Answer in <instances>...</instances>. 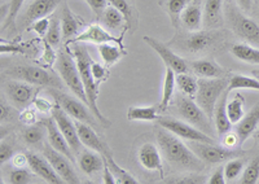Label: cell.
I'll return each mask as SVG.
<instances>
[{"instance_id": "29", "label": "cell", "mask_w": 259, "mask_h": 184, "mask_svg": "<svg viewBox=\"0 0 259 184\" xmlns=\"http://www.w3.org/2000/svg\"><path fill=\"white\" fill-rule=\"evenodd\" d=\"M60 20H61L62 38H64L65 40H70L73 36H75L78 34L79 25H78L77 18L74 17V15L71 13L68 4H65L64 8H62L61 18H60Z\"/></svg>"}, {"instance_id": "35", "label": "cell", "mask_w": 259, "mask_h": 184, "mask_svg": "<svg viewBox=\"0 0 259 184\" xmlns=\"http://www.w3.org/2000/svg\"><path fill=\"white\" fill-rule=\"evenodd\" d=\"M228 89H256L259 91V79L255 77H246L240 73H233L228 78Z\"/></svg>"}, {"instance_id": "24", "label": "cell", "mask_w": 259, "mask_h": 184, "mask_svg": "<svg viewBox=\"0 0 259 184\" xmlns=\"http://www.w3.org/2000/svg\"><path fill=\"white\" fill-rule=\"evenodd\" d=\"M78 165L85 175L92 176L96 172L103 171L105 162H104V157L100 152L87 148L82 149V152L78 155Z\"/></svg>"}, {"instance_id": "40", "label": "cell", "mask_w": 259, "mask_h": 184, "mask_svg": "<svg viewBox=\"0 0 259 184\" xmlns=\"http://www.w3.org/2000/svg\"><path fill=\"white\" fill-rule=\"evenodd\" d=\"M259 180V153H256L245 166L241 174V184H256Z\"/></svg>"}, {"instance_id": "2", "label": "cell", "mask_w": 259, "mask_h": 184, "mask_svg": "<svg viewBox=\"0 0 259 184\" xmlns=\"http://www.w3.org/2000/svg\"><path fill=\"white\" fill-rule=\"evenodd\" d=\"M73 56L74 59H75V63H77L80 78H82L85 95H87V99H89L90 109L92 110V113H94L95 117L99 119V122H100V125L103 126V127H110V125H112L110 121L106 118V117L103 116V113H101L99 107H97L99 84L96 83V80L94 79V75H92V59L89 54V50H87L85 45L79 44V43H74Z\"/></svg>"}, {"instance_id": "39", "label": "cell", "mask_w": 259, "mask_h": 184, "mask_svg": "<svg viewBox=\"0 0 259 184\" xmlns=\"http://www.w3.org/2000/svg\"><path fill=\"white\" fill-rule=\"evenodd\" d=\"M177 86L182 94L187 96H194L198 88V80L194 79L188 73H179L175 75Z\"/></svg>"}, {"instance_id": "6", "label": "cell", "mask_w": 259, "mask_h": 184, "mask_svg": "<svg viewBox=\"0 0 259 184\" xmlns=\"http://www.w3.org/2000/svg\"><path fill=\"white\" fill-rule=\"evenodd\" d=\"M227 88H228V77L198 79V88L194 98L196 103L202 108L210 119L214 117L215 105Z\"/></svg>"}, {"instance_id": "32", "label": "cell", "mask_w": 259, "mask_h": 184, "mask_svg": "<svg viewBox=\"0 0 259 184\" xmlns=\"http://www.w3.org/2000/svg\"><path fill=\"white\" fill-rule=\"evenodd\" d=\"M194 0H166V12L171 20V24L177 30L182 27L180 17L183 11L189 6Z\"/></svg>"}, {"instance_id": "42", "label": "cell", "mask_w": 259, "mask_h": 184, "mask_svg": "<svg viewBox=\"0 0 259 184\" xmlns=\"http://www.w3.org/2000/svg\"><path fill=\"white\" fill-rule=\"evenodd\" d=\"M110 6L118 9L123 15L124 21H126V29H131L133 25L135 24V11L130 0H108Z\"/></svg>"}, {"instance_id": "26", "label": "cell", "mask_w": 259, "mask_h": 184, "mask_svg": "<svg viewBox=\"0 0 259 184\" xmlns=\"http://www.w3.org/2000/svg\"><path fill=\"white\" fill-rule=\"evenodd\" d=\"M230 89L227 88L223 92V95L219 98L218 103L215 105L214 109V123H215V130H217V134L218 136L223 137L224 135L228 134L232 127V122L228 118V114H227V101H228V94H230Z\"/></svg>"}, {"instance_id": "1", "label": "cell", "mask_w": 259, "mask_h": 184, "mask_svg": "<svg viewBox=\"0 0 259 184\" xmlns=\"http://www.w3.org/2000/svg\"><path fill=\"white\" fill-rule=\"evenodd\" d=\"M154 134L162 157L172 169L180 172H200L205 169V162L179 136L158 125Z\"/></svg>"}, {"instance_id": "30", "label": "cell", "mask_w": 259, "mask_h": 184, "mask_svg": "<svg viewBox=\"0 0 259 184\" xmlns=\"http://www.w3.org/2000/svg\"><path fill=\"white\" fill-rule=\"evenodd\" d=\"M46 134H47V127H46L45 122L40 121L38 123L30 125V127L25 128L21 136L27 146H39L45 139Z\"/></svg>"}, {"instance_id": "51", "label": "cell", "mask_w": 259, "mask_h": 184, "mask_svg": "<svg viewBox=\"0 0 259 184\" xmlns=\"http://www.w3.org/2000/svg\"><path fill=\"white\" fill-rule=\"evenodd\" d=\"M48 26H50V20L47 17L45 18H40L38 21H35L29 29L34 30L35 33H38V35L40 36H45L48 31Z\"/></svg>"}, {"instance_id": "53", "label": "cell", "mask_w": 259, "mask_h": 184, "mask_svg": "<svg viewBox=\"0 0 259 184\" xmlns=\"http://www.w3.org/2000/svg\"><path fill=\"white\" fill-rule=\"evenodd\" d=\"M209 184H226V176H224V166H219L211 174V176L207 180Z\"/></svg>"}, {"instance_id": "43", "label": "cell", "mask_w": 259, "mask_h": 184, "mask_svg": "<svg viewBox=\"0 0 259 184\" xmlns=\"http://www.w3.org/2000/svg\"><path fill=\"white\" fill-rule=\"evenodd\" d=\"M101 21L109 27V29H119L123 25V22L126 24L123 15L113 6L106 7L103 16H101Z\"/></svg>"}, {"instance_id": "17", "label": "cell", "mask_w": 259, "mask_h": 184, "mask_svg": "<svg viewBox=\"0 0 259 184\" xmlns=\"http://www.w3.org/2000/svg\"><path fill=\"white\" fill-rule=\"evenodd\" d=\"M27 166L30 167L35 175L40 176L41 179H45L46 181L51 184H62L65 183L64 179L55 171V169L52 167V165L50 163V161L46 157H41V156L36 155V153H32V152H27Z\"/></svg>"}, {"instance_id": "12", "label": "cell", "mask_w": 259, "mask_h": 184, "mask_svg": "<svg viewBox=\"0 0 259 184\" xmlns=\"http://www.w3.org/2000/svg\"><path fill=\"white\" fill-rule=\"evenodd\" d=\"M51 114H52V117L55 118V121H56L57 126H59L60 131L62 132L65 139L68 140L69 146H70L74 155H79L80 152H82L83 144L79 139V135H78L75 121H73V119L70 118V116H69L59 104L53 105L52 110H51Z\"/></svg>"}, {"instance_id": "36", "label": "cell", "mask_w": 259, "mask_h": 184, "mask_svg": "<svg viewBox=\"0 0 259 184\" xmlns=\"http://www.w3.org/2000/svg\"><path fill=\"white\" fill-rule=\"evenodd\" d=\"M97 50H99V54H100L101 59H103L104 64H105L106 66L114 65L118 60L121 59L122 55L126 54V51H123L121 47H118V45L112 44V43H103V44H99Z\"/></svg>"}, {"instance_id": "7", "label": "cell", "mask_w": 259, "mask_h": 184, "mask_svg": "<svg viewBox=\"0 0 259 184\" xmlns=\"http://www.w3.org/2000/svg\"><path fill=\"white\" fill-rule=\"evenodd\" d=\"M47 92L55 99L56 104H59L71 118H74L75 121L89 123L94 128H97L100 126L99 119L95 117V114L92 113V110L90 108H87L89 105L83 103L80 99L73 98V96L62 92L61 88H56V87H48Z\"/></svg>"}, {"instance_id": "25", "label": "cell", "mask_w": 259, "mask_h": 184, "mask_svg": "<svg viewBox=\"0 0 259 184\" xmlns=\"http://www.w3.org/2000/svg\"><path fill=\"white\" fill-rule=\"evenodd\" d=\"M75 126H77L78 135H79V139L83 146L90 149H94V151L100 152V153H105V152L109 151V148L105 146V143L96 134V131L92 126L80 121H75Z\"/></svg>"}, {"instance_id": "46", "label": "cell", "mask_w": 259, "mask_h": 184, "mask_svg": "<svg viewBox=\"0 0 259 184\" xmlns=\"http://www.w3.org/2000/svg\"><path fill=\"white\" fill-rule=\"evenodd\" d=\"M32 180L31 172L26 170L25 167H17L12 170L9 174V183L12 184H26Z\"/></svg>"}, {"instance_id": "14", "label": "cell", "mask_w": 259, "mask_h": 184, "mask_svg": "<svg viewBox=\"0 0 259 184\" xmlns=\"http://www.w3.org/2000/svg\"><path fill=\"white\" fill-rule=\"evenodd\" d=\"M43 155L45 157L50 161V163L52 165V167L55 169V171L61 176L65 180V183L69 184H79L80 180L78 178L77 172L73 167V162L69 160L65 155H62L61 152L56 151L51 146L50 143L46 144L45 149H43Z\"/></svg>"}, {"instance_id": "56", "label": "cell", "mask_w": 259, "mask_h": 184, "mask_svg": "<svg viewBox=\"0 0 259 184\" xmlns=\"http://www.w3.org/2000/svg\"><path fill=\"white\" fill-rule=\"evenodd\" d=\"M0 51H2V54H25V48L21 47V45L17 44H2L0 45Z\"/></svg>"}, {"instance_id": "8", "label": "cell", "mask_w": 259, "mask_h": 184, "mask_svg": "<svg viewBox=\"0 0 259 184\" xmlns=\"http://www.w3.org/2000/svg\"><path fill=\"white\" fill-rule=\"evenodd\" d=\"M175 109L177 113L182 117L183 121L188 122L192 126L197 127L198 130L203 131L205 134L212 135V127H211V119L207 117V114L203 112L202 108L192 100L189 96L187 95H178L175 98Z\"/></svg>"}, {"instance_id": "37", "label": "cell", "mask_w": 259, "mask_h": 184, "mask_svg": "<svg viewBox=\"0 0 259 184\" xmlns=\"http://www.w3.org/2000/svg\"><path fill=\"white\" fill-rule=\"evenodd\" d=\"M158 118L156 107H131L127 110L128 121H157Z\"/></svg>"}, {"instance_id": "60", "label": "cell", "mask_w": 259, "mask_h": 184, "mask_svg": "<svg viewBox=\"0 0 259 184\" xmlns=\"http://www.w3.org/2000/svg\"><path fill=\"white\" fill-rule=\"evenodd\" d=\"M13 165L16 167H26L27 163V157L26 155H16L13 156Z\"/></svg>"}, {"instance_id": "22", "label": "cell", "mask_w": 259, "mask_h": 184, "mask_svg": "<svg viewBox=\"0 0 259 184\" xmlns=\"http://www.w3.org/2000/svg\"><path fill=\"white\" fill-rule=\"evenodd\" d=\"M180 24L188 31L201 30L203 26V0H194L183 11Z\"/></svg>"}, {"instance_id": "27", "label": "cell", "mask_w": 259, "mask_h": 184, "mask_svg": "<svg viewBox=\"0 0 259 184\" xmlns=\"http://www.w3.org/2000/svg\"><path fill=\"white\" fill-rule=\"evenodd\" d=\"M189 69L194 75L200 78H222L226 77V70L214 60L201 59L192 61Z\"/></svg>"}, {"instance_id": "58", "label": "cell", "mask_w": 259, "mask_h": 184, "mask_svg": "<svg viewBox=\"0 0 259 184\" xmlns=\"http://www.w3.org/2000/svg\"><path fill=\"white\" fill-rule=\"evenodd\" d=\"M0 109H2V117H0L2 122L8 121V119L11 118V116H12V113H11V109H9L8 105L4 103L3 96H2V99H0Z\"/></svg>"}, {"instance_id": "47", "label": "cell", "mask_w": 259, "mask_h": 184, "mask_svg": "<svg viewBox=\"0 0 259 184\" xmlns=\"http://www.w3.org/2000/svg\"><path fill=\"white\" fill-rule=\"evenodd\" d=\"M91 70L92 75H94V79L96 80L97 84H100V82L105 80L108 78V75H109V71L106 70L101 64L95 63V61H92L91 64Z\"/></svg>"}, {"instance_id": "23", "label": "cell", "mask_w": 259, "mask_h": 184, "mask_svg": "<svg viewBox=\"0 0 259 184\" xmlns=\"http://www.w3.org/2000/svg\"><path fill=\"white\" fill-rule=\"evenodd\" d=\"M236 125V134L239 136L240 146H242L249 137L253 136L254 131L259 126V101Z\"/></svg>"}, {"instance_id": "41", "label": "cell", "mask_w": 259, "mask_h": 184, "mask_svg": "<svg viewBox=\"0 0 259 184\" xmlns=\"http://www.w3.org/2000/svg\"><path fill=\"white\" fill-rule=\"evenodd\" d=\"M207 176L201 175L198 172H184L182 175H174L162 180L166 184H205L207 183Z\"/></svg>"}, {"instance_id": "9", "label": "cell", "mask_w": 259, "mask_h": 184, "mask_svg": "<svg viewBox=\"0 0 259 184\" xmlns=\"http://www.w3.org/2000/svg\"><path fill=\"white\" fill-rule=\"evenodd\" d=\"M192 151L205 163H222L236 157H244L246 152L240 148H228L215 144V143L189 142Z\"/></svg>"}, {"instance_id": "4", "label": "cell", "mask_w": 259, "mask_h": 184, "mask_svg": "<svg viewBox=\"0 0 259 184\" xmlns=\"http://www.w3.org/2000/svg\"><path fill=\"white\" fill-rule=\"evenodd\" d=\"M224 20L236 35L251 45L259 47V24L242 13V9L232 0L224 3Z\"/></svg>"}, {"instance_id": "3", "label": "cell", "mask_w": 259, "mask_h": 184, "mask_svg": "<svg viewBox=\"0 0 259 184\" xmlns=\"http://www.w3.org/2000/svg\"><path fill=\"white\" fill-rule=\"evenodd\" d=\"M224 40V35L218 30H197L178 33L170 42V47L184 55H200L217 47Z\"/></svg>"}, {"instance_id": "44", "label": "cell", "mask_w": 259, "mask_h": 184, "mask_svg": "<svg viewBox=\"0 0 259 184\" xmlns=\"http://www.w3.org/2000/svg\"><path fill=\"white\" fill-rule=\"evenodd\" d=\"M61 38H62L61 20H59L57 17H52L50 20V26H48L46 40H47L52 47H59V45L61 44Z\"/></svg>"}, {"instance_id": "50", "label": "cell", "mask_w": 259, "mask_h": 184, "mask_svg": "<svg viewBox=\"0 0 259 184\" xmlns=\"http://www.w3.org/2000/svg\"><path fill=\"white\" fill-rule=\"evenodd\" d=\"M13 153H15V152H13V147L11 146V144L4 142L0 143V163H2V165H4L7 161L13 158V156H15Z\"/></svg>"}, {"instance_id": "59", "label": "cell", "mask_w": 259, "mask_h": 184, "mask_svg": "<svg viewBox=\"0 0 259 184\" xmlns=\"http://www.w3.org/2000/svg\"><path fill=\"white\" fill-rule=\"evenodd\" d=\"M224 140H223V146L224 147H228V148H237V147H233L236 146V143H237V140H239V136H237V134L236 135H224ZM239 146H240V143H239ZM240 148V147H239Z\"/></svg>"}, {"instance_id": "28", "label": "cell", "mask_w": 259, "mask_h": 184, "mask_svg": "<svg viewBox=\"0 0 259 184\" xmlns=\"http://www.w3.org/2000/svg\"><path fill=\"white\" fill-rule=\"evenodd\" d=\"M177 80H175V71L171 68L166 69L165 80H163V88H162V98L161 103L158 105V109L161 112H165L171 104L172 96H174V89Z\"/></svg>"}, {"instance_id": "16", "label": "cell", "mask_w": 259, "mask_h": 184, "mask_svg": "<svg viewBox=\"0 0 259 184\" xmlns=\"http://www.w3.org/2000/svg\"><path fill=\"white\" fill-rule=\"evenodd\" d=\"M143 39H144V42L147 43L149 47H152L156 51L157 54H158V56L163 60V63L166 64L167 68L172 69L177 74H179V73H188L189 66L188 64L186 63V60L183 59L182 56H179V55L175 54L174 50H172L170 45L165 44V43L159 42L157 39L150 38V36L147 35Z\"/></svg>"}, {"instance_id": "38", "label": "cell", "mask_w": 259, "mask_h": 184, "mask_svg": "<svg viewBox=\"0 0 259 184\" xmlns=\"http://www.w3.org/2000/svg\"><path fill=\"white\" fill-rule=\"evenodd\" d=\"M246 160L241 157H236L232 160H228L224 165V176H226L227 183H232L236 180V178H239L241 175V172L244 171V167Z\"/></svg>"}, {"instance_id": "62", "label": "cell", "mask_w": 259, "mask_h": 184, "mask_svg": "<svg viewBox=\"0 0 259 184\" xmlns=\"http://www.w3.org/2000/svg\"><path fill=\"white\" fill-rule=\"evenodd\" d=\"M251 74H253L254 77H255V78H258V79H259V69H255V70H253V71H251Z\"/></svg>"}, {"instance_id": "11", "label": "cell", "mask_w": 259, "mask_h": 184, "mask_svg": "<svg viewBox=\"0 0 259 184\" xmlns=\"http://www.w3.org/2000/svg\"><path fill=\"white\" fill-rule=\"evenodd\" d=\"M157 125L166 130L171 131L172 134L182 139H187L189 142H202V143H215L212 136L205 134L203 131L192 126L191 123L182 119H177L174 117H159L157 119Z\"/></svg>"}, {"instance_id": "49", "label": "cell", "mask_w": 259, "mask_h": 184, "mask_svg": "<svg viewBox=\"0 0 259 184\" xmlns=\"http://www.w3.org/2000/svg\"><path fill=\"white\" fill-rule=\"evenodd\" d=\"M43 45H45V51H43V63L47 64L48 66L53 65V64L56 63L57 60V55L55 54V51H53L52 45L47 42L45 39V42H43Z\"/></svg>"}, {"instance_id": "18", "label": "cell", "mask_w": 259, "mask_h": 184, "mask_svg": "<svg viewBox=\"0 0 259 184\" xmlns=\"http://www.w3.org/2000/svg\"><path fill=\"white\" fill-rule=\"evenodd\" d=\"M71 43H94V44H103V43H115L124 51L123 43L121 38H115L112 34L108 33L100 25L92 24L90 25L84 31L77 35L71 40Z\"/></svg>"}, {"instance_id": "52", "label": "cell", "mask_w": 259, "mask_h": 184, "mask_svg": "<svg viewBox=\"0 0 259 184\" xmlns=\"http://www.w3.org/2000/svg\"><path fill=\"white\" fill-rule=\"evenodd\" d=\"M20 119L22 123H25V125H27V126L34 125V123H36L35 110L27 107L26 109L22 110V113H21V116H20Z\"/></svg>"}, {"instance_id": "48", "label": "cell", "mask_w": 259, "mask_h": 184, "mask_svg": "<svg viewBox=\"0 0 259 184\" xmlns=\"http://www.w3.org/2000/svg\"><path fill=\"white\" fill-rule=\"evenodd\" d=\"M84 2L91 7L95 16H96V20H101V16H103L104 11L106 9L108 0H84Z\"/></svg>"}, {"instance_id": "21", "label": "cell", "mask_w": 259, "mask_h": 184, "mask_svg": "<svg viewBox=\"0 0 259 184\" xmlns=\"http://www.w3.org/2000/svg\"><path fill=\"white\" fill-rule=\"evenodd\" d=\"M224 0H203V27L217 30L223 25Z\"/></svg>"}, {"instance_id": "61", "label": "cell", "mask_w": 259, "mask_h": 184, "mask_svg": "<svg viewBox=\"0 0 259 184\" xmlns=\"http://www.w3.org/2000/svg\"><path fill=\"white\" fill-rule=\"evenodd\" d=\"M253 137L254 139L256 140V142L259 143V126H258V128H256L255 131H254V134H253Z\"/></svg>"}, {"instance_id": "57", "label": "cell", "mask_w": 259, "mask_h": 184, "mask_svg": "<svg viewBox=\"0 0 259 184\" xmlns=\"http://www.w3.org/2000/svg\"><path fill=\"white\" fill-rule=\"evenodd\" d=\"M235 3L242 9V12L250 13L253 11L254 7V0H235Z\"/></svg>"}, {"instance_id": "54", "label": "cell", "mask_w": 259, "mask_h": 184, "mask_svg": "<svg viewBox=\"0 0 259 184\" xmlns=\"http://www.w3.org/2000/svg\"><path fill=\"white\" fill-rule=\"evenodd\" d=\"M32 104L35 105V108L39 110V112H40V113H47V112H51L53 108V105L51 104L50 101H47L46 99H43V98H38V96L34 99Z\"/></svg>"}, {"instance_id": "13", "label": "cell", "mask_w": 259, "mask_h": 184, "mask_svg": "<svg viewBox=\"0 0 259 184\" xmlns=\"http://www.w3.org/2000/svg\"><path fill=\"white\" fill-rule=\"evenodd\" d=\"M4 88H6V94L9 101L18 110L26 109L36 98L35 94L39 91V88H35L34 84L18 79L7 82Z\"/></svg>"}, {"instance_id": "15", "label": "cell", "mask_w": 259, "mask_h": 184, "mask_svg": "<svg viewBox=\"0 0 259 184\" xmlns=\"http://www.w3.org/2000/svg\"><path fill=\"white\" fill-rule=\"evenodd\" d=\"M61 2H64V0H34L27 7L26 12L20 18L18 29H29V26H31L35 21L50 16L60 6Z\"/></svg>"}, {"instance_id": "5", "label": "cell", "mask_w": 259, "mask_h": 184, "mask_svg": "<svg viewBox=\"0 0 259 184\" xmlns=\"http://www.w3.org/2000/svg\"><path fill=\"white\" fill-rule=\"evenodd\" d=\"M55 65H56L57 73L60 74L61 79L64 80V83L69 87V89L78 99H80L83 103L89 105V99L85 95L84 86H83L77 63H75V59H74V56L70 54V51L68 48L64 47L59 51Z\"/></svg>"}, {"instance_id": "33", "label": "cell", "mask_w": 259, "mask_h": 184, "mask_svg": "<svg viewBox=\"0 0 259 184\" xmlns=\"http://www.w3.org/2000/svg\"><path fill=\"white\" fill-rule=\"evenodd\" d=\"M101 155L104 156L105 161L108 162V165H109V169L112 170L113 175H114L115 179H117V183L119 184H138L139 183V181L136 180V179L130 174V172H127L126 170L122 169V167L115 162L112 153H110V151L105 152V153H101Z\"/></svg>"}, {"instance_id": "45", "label": "cell", "mask_w": 259, "mask_h": 184, "mask_svg": "<svg viewBox=\"0 0 259 184\" xmlns=\"http://www.w3.org/2000/svg\"><path fill=\"white\" fill-rule=\"evenodd\" d=\"M24 2L25 0H11V2H9L8 13H7L6 21H4L3 24V30L8 29L11 25L15 24L16 17H17L20 9L22 8V6H24Z\"/></svg>"}, {"instance_id": "31", "label": "cell", "mask_w": 259, "mask_h": 184, "mask_svg": "<svg viewBox=\"0 0 259 184\" xmlns=\"http://www.w3.org/2000/svg\"><path fill=\"white\" fill-rule=\"evenodd\" d=\"M231 52L233 54V56L237 57L241 61L249 64H258L259 65V50L255 45L237 43V44L232 45Z\"/></svg>"}, {"instance_id": "55", "label": "cell", "mask_w": 259, "mask_h": 184, "mask_svg": "<svg viewBox=\"0 0 259 184\" xmlns=\"http://www.w3.org/2000/svg\"><path fill=\"white\" fill-rule=\"evenodd\" d=\"M104 157V156H103ZM104 162H105V165H104V170H103V181L105 184H114L117 183V179H115V176L113 175L112 170L109 169V165H108V162L105 161V158H104Z\"/></svg>"}, {"instance_id": "20", "label": "cell", "mask_w": 259, "mask_h": 184, "mask_svg": "<svg viewBox=\"0 0 259 184\" xmlns=\"http://www.w3.org/2000/svg\"><path fill=\"white\" fill-rule=\"evenodd\" d=\"M45 122L46 127H47V136H48V143H50L51 146L53 148L56 149V151L61 152L62 155H65L71 162H75V155L71 151L70 146H69L68 140L65 139V136L62 135V132L60 131L59 126H57L56 121L53 118L52 116L48 117V118L43 119Z\"/></svg>"}, {"instance_id": "19", "label": "cell", "mask_w": 259, "mask_h": 184, "mask_svg": "<svg viewBox=\"0 0 259 184\" xmlns=\"http://www.w3.org/2000/svg\"><path fill=\"white\" fill-rule=\"evenodd\" d=\"M162 153L153 143H144L138 151L139 163L148 171L159 172L163 178V165H162Z\"/></svg>"}, {"instance_id": "10", "label": "cell", "mask_w": 259, "mask_h": 184, "mask_svg": "<svg viewBox=\"0 0 259 184\" xmlns=\"http://www.w3.org/2000/svg\"><path fill=\"white\" fill-rule=\"evenodd\" d=\"M7 74L13 79L24 80L27 83L38 84V86L56 87L61 88V82L56 75H53L48 70L39 66L32 65H16L7 70Z\"/></svg>"}, {"instance_id": "34", "label": "cell", "mask_w": 259, "mask_h": 184, "mask_svg": "<svg viewBox=\"0 0 259 184\" xmlns=\"http://www.w3.org/2000/svg\"><path fill=\"white\" fill-rule=\"evenodd\" d=\"M244 104H245V98L240 94V92H236L233 95L232 100L227 101V114H228V118L232 122V125L239 123L242 119L244 114Z\"/></svg>"}]
</instances>
